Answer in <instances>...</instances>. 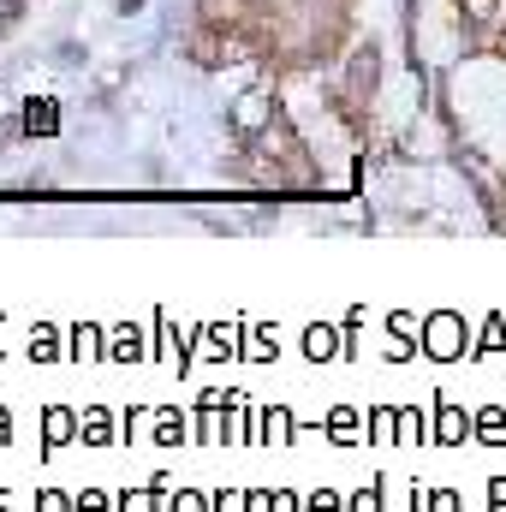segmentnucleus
I'll list each match as a JSON object with an SVG mask.
<instances>
[{"instance_id":"obj_1","label":"nucleus","mask_w":506,"mask_h":512,"mask_svg":"<svg viewBox=\"0 0 506 512\" xmlns=\"http://www.w3.org/2000/svg\"><path fill=\"white\" fill-rule=\"evenodd\" d=\"M423 358L435 364H453V358H471V334H465V316L459 310H429L423 316V334H417Z\"/></svg>"},{"instance_id":"obj_2","label":"nucleus","mask_w":506,"mask_h":512,"mask_svg":"<svg viewBox=\"0 0 506 512\" xmlns=\"http://www.w3.org/2000/svg\"><path fill=\"white\" fill-rule=\"evenodd\" d=\"M465 435H477V417L459 399H435V447H465Z\"/></svg>"},{"instance_id":"obj_3","label":"nucleus","mask_w":506,"mask_h":512,"mask_svg":"<svg viewBox=\"0 0 506 512\" xmlns=\"http://www.w3.org/2000/svg\"><path fill=\"white\" fill-rule=\"evenodd\" d=\"M292 441H298V417L286 405L256 411V447H292Z\"/></svg>"},{"instance_id":"obj_4","label":"nucleus","mask_w":506,"mask_h":512,"mask_svg":"<svg viewBox=\"0 0 506 512\" xmlns=\"http://www.w3.org/2000/svg\"><path fill=\"white\" fill-rule=\"evenodd\" d=\"M66 358L72 364H96V358H108V328H96V322H78L72 334H66Z\"/></svg>"},{"instance_id":"obj_5","label":"nucleus","mask_w":506,"mask_h":512,"mask_svg":"<svg viewBox=\"0 0 506 512\" xmlns=\"http://www.w3.org/2000/svg\"><path fill=\"white\" fill-rule=\"evenodd\" d=\"M233 126H239V131H268V126H274V96H268V90L239 96V108H233Z\"/></svg>"},{"instance_id":"obj_6","label":"nucleus","mask_w":506,"mask_h":512,"mask_svg":"<svg viewBox=\"0 0 506 512\" xmlns=\"http://www.w3.org/2000/svg\"><path fill=\"white\" fill-rule=\"evenodd\" d=\"M72 435H78V417H72L66 405H48V411H42V447H36V453L48 459V453H54V447H66Z\"/></svg>"},{"instance_id":"obj_7","label":"nucleus","mask_w":506,"mask_h":512,"mask_svg":"<svg viewBox=\"0 0 506 512\" xmlns=\"http://www.w3.org/2000/svg\"><path fill=\"white\" fill-rule=\"evenodd\" d=\"M340 352H346L340 328H328V322H310V328H304V358H310V364H328V358H340Z\"/></svg>"},{"instance_id":"obj_8","label":"nucleus","mask_w":506,"mask_h":512,"mask_svg":"<svg viewBox=\"0 0 506 512\" xmlns=\"http://www.w3.org/2000/svg\"><path fill=\"white\" fill-rule=\"evenodd\" d=\"M108 358H120V364H143V358H149V340H143L137 322H120V328L108 334Z\"/></svg>"},{"instance_id":"obj_9","label":"nucleus","mask_w":506,"mask_h":512,"mask_svg":"<svg viewBox=\"0 0 506 512\" xmlns=\"http://www.w3.org/2000/svg\"><path fill=\"white\" fill-rule=\"evenodd\" d=\"M24 358H30V364H54V358H66V352H60V334H54L48 322H36V328L24 334Z\"/></svg>"},{"instance_id":"obj_10","label":"nucleus","mask_w":506,"mask_h":512,"mask_svg":"<svg viewBox=\"0 0 506 512\" xmlns=\"http://www.w3.org/2000/svg\"><path fill=\"white\" fill-rule=\"evenodd\" d=\"M245 358H251V364H274V358H280V328H268V322L245 328Z\"/></svg>"},{"instance_id":"obj_11","label":"nucleus","mask_w":506,"mask_h":512,"mask_svg":"<svg viewBox=\"0 0 506 512\" xmlns=\"http://www.w3.org/2000/svg\"><path fill=\"white\" fill-rule=\"evenodd\" d=\"M423 441H435V429H429L423 405H405V411H399V441H393V447H423Z\"/></svg>"},{"instance_id":"obj_12","label":"nucleus","mask_w":506,"mask_h":512,"mask_svg":"<svg viewBox=\"0 0 506 512\" xmlns=\"http://www.w3.org/2000/svg\"><path fill=\"white\" fill-rule=\"evenodd\" d=\"M24 131H30V137H54V131H60V108H54L48 96H42V102H24Z\"/></svg>"},{"instance_id":"obj_13","label":"nucleus","mask_w":506,"mask_h":512,"mask_svg":"<svg viewBox=\"0 0 506 512\" xmlns=\"http://www.w3.org/2000/svg\"><path fill=\"white\" fill-rule=\"evenodd\" d=\"M471 358H506V316L483 322V334L471 340Z\"/></svg>"},{"instance_id":"obj_14","label":"nucleus","mask_w":506,"mask_h":512,"mask_svg":"<svg viewBox=\"0 0 506 512\" xmlns=\"http://www.w3.org/2000/svg\"><path fill=\"white\" fill-rule=\"evenodd\" d=\"M78 435H84L90 447H108V441H114V417H108L102 405H90V411L78 417Z\"/></svg>"},{"instance_id":"obj_15","label":"nucleus","mask_w":506,"mask_h":512,"mask_svg":"<svg viewBox=\"0 0 506 512\" xmlns=\"http://www.w3.org/2000/svg\"><path fill=\"white\" fill-rule=\"evenodd\" d=\"M185 435H191V423L179 411H155V447H185Z\"/></svg>"},{"instance_id":"obj_16","label":"nucleus","mask_w":506,"mask_h":512,"mask_svg":"<svg viewBox=\"0 0 506 512\" xmlns=\"http://www.w3.org/2000/svg\"><path fill=\"white\" fill-rule=\"evenodd\" d=\"M477 441L483 447H501L506 441V405H483L477 411Z\"/></svg>"},{"instance_id":"obj_17","label":"nucleus","mask_w":506,"mask_h":512,"mask_svg":"<svg viewBox=\"0 0 506 512\" xmlns=\"http://www.w3.org/2000/svg\"><path fill=\"white\" fill-rule=\"evenodd\" d=\"M370 435H376V447H393L399 441V411L393 405H370Z\"/></svg>"},{"instance_id":"obj_18","label":"nucleus","mask_w":506,"mask_h":512,"mask_svg":"<svg viewBox=\"0 0 506 512\" xmlns=\"http://www.w3.org/2000/svg\"><path fill=\"white\" fill-rule=\"evenodd\" d=\"M352 429H358V411H352V405H334V411H328V441H334V447H352Z\"/></svg>"},{"instance_id":"obj_19","label":"nucleus","mask_w":506,"mask_h":512,"mask_svg":"<svg viewBox=\"0 0 506 512\" xmlns=\"http://www.w3.org/2000/svg\"><path fill=\"white\" fill-rule=\"evenodd\" d=\"M346 512H387V507H381V477H370V483L346 501Z\"/></svg>"},{"instance_id":"obj_20","label":"nucleus","mask_w":506,"mask_h":512,"mask_svg":"<svg viewBox=\"0 0 506 512\" xmlns=\"http://www.w3.org/2000/svg\"><path fill=\"white\" fill-rule=\"evenodd\" d=\"M149 512H173V483H167V471L149 477Z\"/></svg>"},{"instance_id":"obj_21","label":"nucleus","mask_w":506,"mask_h":512,"mask_svg":"<svg viewBox=\"0 0 506 512\" xmlns=\"http://www.w3.org/2000/svg\"><path fill=\"white\" fill-rule=\"evenodd\" d=\"M78 512H120V495H108V489H84V495H78Z\"/></svg>"},{"instance_id":"obj_22","label":"nucleus","mask_w":506,"mask_h":512,"mask_svg":"<svg viewBox=\"0 0 506 512\" xmlns=\"http://www.w3.org/2000/svg\"><path fill=\"white\" fill-rule=\"evenodd\" d=\"M304 512H346V501H340L334 489H310V495H304Z\"/></svg>"},{"instance_id":"obj_23","label":"nucleus","mask_w":506,"mask_h":512,"mask_svg":"<svg viewBox=\"0 0 506 512\" xmlns=\"http://www.w3.org/2000/svg\"><path fill=\"white\" fill-rule=\"evenodd\" d=\"M36 512H78V495H66V489H48V495H36Z\"/></svg>"},{"instance_id":"obj_24","label":"nucleus","mask_w":506,"mask_h":512,"mask_svg":"<svg viewBox=\"0 0 506 512\" xmlns=\"http://www.w3.org/2000/svg\"><path fill=\"white\" fill-rule=\"evenodd\" d=\"M429 512H465L459 489H429Z\"/></svg>"},{"instance_id":"obj_25","label":"nucleus","mask_w":506,"mask_h":512,"mask_svg":"<svg viewBox=\"0 0 506 512\" xmlns=\"http://www.w3.org/2000/svg\"><path fill=\"white\" fill-rule=\"evenodd\" d=\"M209 512H245V495H227V489H215V495H209Z\"/></svg>"},{"instance_id":"obj_26","label":"nucleus","mask_w":506,"mask_h":512,"mask_svg":"<svg viewBox=\"0 0 506 512\" xmlns=\"http://www.w3.org/2000/svg\"><path fill=\"white\" fill-rule=\"evenodd\" d=\"M173 512H209V495H197V489H179Z\"/></svg>"},{"instance_id":"obj_27","label":"nucleus","mask_w":506,"mask_h":512,"mask_svg":"<svg viewBox=\"0 0 506 512\" xmlns=\"http://www.w3.org/2000/svg\"><path fill=\"white\" fill-rule=\"evenodd\" d=\"M245 512H274V489H245Z\"/></svg>"},{"instance_id":"obj_28","label":"nucleus","mask_w":506,"mask_h":512,"mask_svg":"<svg viewBox=\"0 0 506 512\" xmlns=\"http://www.w3.org/2000/svg\"><path fill=\"white\" fill-rule=\"evenodd\" d=\"M489 512H506V477H495V483H489Z\"/></svg>"},{"instance_id":"obj_29","label":"nucleus","mask_w":506,"mask_h":512,"mask_svg":"<svg viewBox=\"0 0 506 512\" xmlns=\"http://www.w3.org/2000/svg\"><path fill=\"white\" fill-rule=\"evenodd\" d=\"M411 512H429V489L423 483H411Z\"/></svg>"},{"instance_id":"obj_30","label":"nucleus","mask_w":506,"mask_h":512,"mask_svg":"<svg viewBox=\"0 0 506 512\" xmlns=\"http://www.w3.org/2000/svg\"><path fill=\"white\" fill-rule=\"evenodd\" d=\"M6 441H12V411L0 405V447H6Z\"/></svg>"},{"instance_id":"obj_31","label":"nucleus","mask_w":506,"mask_h":512,"mask_svg":"<svg viewBox=\"0 0 506 512\" xmlns=\"http://www.w3.org/2000/svg\"><path fill=\"white\" fill-rule=\"evenodd\" d=\"M0 512H12V507H6V495H0Z\"/></svg>"},{"instance_id":"obj_32","label":"nucleus","mask_w":506,"mask_h":512,"mask_svg":"<svg viewBox=\"0 0 506 512\" xmlns=\"http://www.w3.org/2000/svg\"><path fill=\"white\" fill-rule=\"evenodd\" d=\"M0 328H6V310H0Z\"/></svg>"}]
</instances>
